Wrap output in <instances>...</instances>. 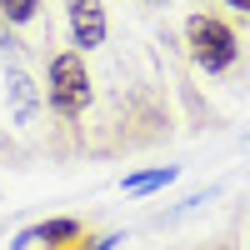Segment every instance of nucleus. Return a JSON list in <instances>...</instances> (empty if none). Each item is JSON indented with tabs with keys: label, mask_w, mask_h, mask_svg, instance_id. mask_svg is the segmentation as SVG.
Here are the masks:
<instances>
[{
	"label": "nucleus",
	"mask_w": 250,
	"mask_h": 250,
	"mask_svg": "<svg viewBox=\"0 0 250 250\" xmlns=\"http://www.w3.org/2000/svg\"><path fill=\"white\" fill-rule=\"evenodd\" d=\"M50 100L60 115H80L90 100V75H85V60L80 55H55L50 65Z\"/></svg>",
	"instance_id": "1"
},
{
	"label": "nucleus",
	"mask_w": 250,
	"mask_h": 250,
	"mask_svg": "<svg viewBox=\"0 0 250 250\" xmlns=\"http://www.w3.org/2000/svg\"><path fill=\"white\" fill-rule=\"evenodd\" d=\"M190 50L205 70H225L235 60V35H230V25H220L210 15H195L190 20Z\"/></svg>",
	"instance_id": "2"
},
{
	"label": "nucleus",
	"mask_w": 250,
	"mask_h": 250,
	"mask_svg": "<svg viewBox=\"0 0 250 250\" xmlns=\"http://www.w3.org/2000/svg\"><path fill=\"white\" fill-rule=\"evenodd\" d=\"M70 35L80 50H95L105 40V10L100 0H70Z\"/></svg>",
	"instance_id": "3"
},
{
	"label": "nucleus",
	"mask_w": 250,
	"mask_h": 250,
	"mask_svg": "<svg viewBox=\"0 0 250 250\" xmlns=\"http://www.w3.org/2000/svg\"><path fill=\"white\" fill-rule=\"evenodd\" d=\"M30 240H45V245H70V240H80V225H75V220H45L40 230H25L15 245H30Z\"/></svg>",
	"instance_id": "4"
},
{
	"label": "nucleus",
	"mask_w": 250,
	"mask_h": 250,
	"mask_svg": "<svg viewBox=\"0 0 250 250\" xmlns=\"http://www.w3.org/2000/svg\"><path fill=\"white\" fill-rule=\"evenodd\" d=\"M175 170L170 165H160V170H145V175H125V195H145V190H160V185H170Z\"/></svg>",
	"instance_id": "5"
},
{
	"label": "nucleus",
	"mask_w": 250,
	"mask_h": 250,
	"mask_svg": "<svg viewBox=\"0 0 250 250\" xmlns=\"http://www.w3.org/2000/svg\"><path fill=\"white\" fill-rule=\"evenodd\" d=\"M10 95H15V115L30 120V110H35V90H30V80L20 75V70H10Z\"/></svg>",
	"instance_id": "6"
},
{
	"label": "nucleus",
	"mask_w": 250,
	"mask_h": 250,
	"mask_svg": "<svg viewBox=\"0 0 250 250\" xmlns=\"http://www.w3.org/2000/svg\"><path fill=\"white\" fill-rule=\"evenodd\" d=\"M0 10H5V20H30L35 0H0Z\"/></svg>",
	"instance_id": "7"
},
{
	"label": "nucleus",
	"mask_w": 250,
	"mask_h": 250,
	"mask_svg": "<svg viewBox=\"0 0 250 250\" xmlns=\"http://www.w3.org/2000/svg\"><path fill=\"white\" fill-rule=\"evenodd\" d=\"M225 5H240V10H250V0H225Z\"/></svg>",
	"instance_id": "8"
}]
</instances>
